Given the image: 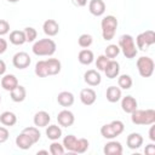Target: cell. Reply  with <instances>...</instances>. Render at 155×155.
<instances>
[{"label": "cell", "mask_w": 155, "mask_h": 155, "mask_svg": "<svg viewBox=\"0 0 155 155\" xmlns=\"http://www.w3.org/2000/svg\"><path fill=\"white\" fill-rule=\"evenodd\" d=\"M131 120L136 125H153L155 122V110L154 109H145V110L136 109L131 113Z\"/></svg>", "instance_id": "cell-1"}, {"label": "cell", "mask_w": 155, "mask_h": 155, "mask_svg": "<svg viewBox=\"0 0 155 155\" xmlns=\"http://www.w3.org/2000/svg\"><path fill=\"white\" fill-rule=\"evenodd\" d=\"M56 51V42L52 39H40L33 45V52L36 56H51Z\"/></svg>", "instance_id": "cell-2"}, {"label": "cell", "mask_w": 155, "mask_h": 155, "mask_svg": "<svg viewBox=\"0 0 155 155\" xmlns=\"http://www.w3.org/2000/svg\"><path fill=\"white\" fill-rule=\"evenodd\" d=\"M102 35L104 40H111L115 35L116 28H117V19L116 17H114L113 15L105 16L102 19Z\"/></svg>", "instance_id": "cell-3"}, {"label": "cell", "mask_w": 155, "mask_h": 155, "mask_svg": "<svg viewBox=\"0 0 155 155\" xmlns=\"http://www.w3.org/2000/svg\"><path fill=\"white\" fill-rule=\"evenodd\" d=\"M119 46L122 50L126 58H134L137 54V48L134 45V40L131 35L124 34L119 39Z\"/></svg>", "instance_id": "cell-4"}, {"label": "cell", "mask_w": 155, "mask_h": 155, "mask_svg": "<svg viewBox=\"0 0 155 155\" xmlns=\"http://www.w3.org/2000/svg\"><path fill=\"white\" fill-rule=\"evenodd\" d=\"M154 61L150 57H139L137 59V69L142 78H150L154 73Z\"/></svg>", "instance_id": "cell-5"}, {"label": "cell", "mask_w": 155, "mask_h": 155, "mask_svg": "<svg viewBox=\"0 0 155 155\" xmlns=\"http://www.w3.org/2000/svg\"><path fill=\"white\" fill-rule=\"evenodd\" d=\"M136 42H137L138 48H140L143 51L148 50V47L155 42V31L149 29V30H145V31L138 34L136 38Z\"/></svg>", "instance_id": "cell-6"}, {"label": "cell", "mask_w": 155, "mask_h": 155, "mask_svg": "<svg viewBox=\"0 0 155 155\" xmlns=\"http://www.w3.org/2000/svg\"><path fill=\"white\" fill-rule=\"evenodd\" d=\"M12 63L18 69H25L30 64V56L27 52H17L12 58Z\"/></svg>", "instance_id": "cell-7"}, {"label": "cell", "mask_w": 155, "mask_h": 155, "mask_svg": "<svg viewBox=\"0 0 155 155\" xmlns=\"http://www.w3.org/2000/svg\"><path fill=\"white\" fill-rule=\"evenodd\" d=\"M74 120H75L74 114H73L70 110H67V109L59 111L58 115H57V121H58V124H59L61 126H63V127H69V126H71V125L74 124Z\"/></svg>", "instance_id": "cell-8"}, {"label": "cell", "mask_w": 155, "mask_h": 155, "mask_svg": "<svg viewBox=\"0 0 155 155\" xmlns=\"http://www.w3.org/2000/svg\"><path fill=\"white\" fill-rule=\"evenodd\" d=\"M96 98H97V94L92 88L86 87L80 91V99L85 105H92L96 102Z\"/></svg>", "instance_id": "cell-9"}, {"label": "cell", "mask_w": 155, "mask_h": 155, "mask_svg": "<svg viewBox=\"0 0 155 155\" xmlns=\"http://www.w3.org/2000/svg\"><path fill=\"white\" fill-rule=\"evenodd\" d=\"M84 80L87 85L90 86H97L101 84V75L97 70L94 69H88L87 71H85L84 74Z\"/></svg>", "instance_id": "cell-10"}, {"label": "cell", "mask_w": 155, "mask_h": 155, "mask_svg": "<svg viewBox=\"0 0 155 155\" xmlns=\"http://www.w3.org/2000/svg\"><path fill=\"white\" fill-rule=\"evenodd\" d=\"M42 29H44V33L46 35L54 36L59 31V24L54 19H46L44 22V24H42Z\"/></svg>", "instance_id": "cell-11"}, {"label": "cell", "mask_w": 155, "mask_h": 155, "mask_svg": "<svg viewBox=\"0 0 155 155\" xmlns=\"http://www.w3.org/2000/svg\"><path fill=\"white\" fill-rule=\"evenodd\" d=\"M119 71H120V65L114 59H109V62L107 63L105 68H104V73L107 75V78L109 79H114L119 75Z\"/></svg>", "instance_id": "cell-12"}, {"label": "cell", "mask_w": 155, "mask_h": 155, "mask_svg": "<svg viewBox=\"0 0 155 155\" xmlns=\"http://www.w3.org/2000/svg\"><path fill=\"white\" fill-rule=\"evenodd\" d=\"M103 151L105 155H121L122 154V145L116 140H111L104 145Z\"/></svg>", "instance_id": "cell-13"}, {"label": "cell", "mask_w": 155, "mask_h": 155, "mask_svg": "<svg viewBox=\"0 0 155 155\" xmlns=\"http://www.w3.org/2000/svg\"><path fill=\"white\" fill-rule=\"evenodd\" d=\"M88 10L93 16H102L105 11V4L103 0H91L88 4Z\"/></svg>", "instance_id": "cell-14"}, {"label": "cell", "mask_w": 155, "mask_h": 155, "mask_svg": "<svg viewBox=\"0 0 155 155\" xmlns=\"http://www.w3.org/2000/svg\"><path fill=\"white\" fill-rule=\"evenodd\" d=\"M50 114L45 110H40L34 115V125L38 127H46L50 122Z\"/></svg>", "instance_id": "cell-15"}, {"label": "cell", "mask_w": 155, "mask_h": 155, "mask_svg": "<svg viewBox=\"0 0 155 155\" xmlns=\"http://www.w3.org/2000/svg\"><path fill=\"white\" fill-rule=\"evenodd\" d=\"M121 108H122V110L125 113L131 114L133 110L137 109V101H136V98L132 97V96L124 97L122 101H121Z\"/></svg>", "instance_id": "cell-16"}, {"label": "cell", "mask_w": 155, "mask_h": 155, "mask_svg": "<svg viewBox=\"0 0 155 155\" xmlns=\"http://www.w3.org/2000/svg\"><path fill=\"white\" fill-rule=\"evenodd\" d=\"M33 144H34V142L31 140V138H30L27 133H24V132H22L21 134H18V136L16 137V145H17L19 149H23V150L29 149Z\"/></svg>", "instance_id": "cell-17"}, {"label": "cell", "mask_w": 155, "mask_h": 155, "mask_svg": "<svg viewBox=\"0 0 155 155\" xmlns=\"http://www.w3.org/2000/svg\"><path fill=\"white\" fill-rule=\"evenodd\" d=\"M1 86L6 91H12L16 86H18V80H17V78L15 75L7 74L1 79Z\"/></svg>", "instance_id": "cell-18"}, {"label": "cell", "mask_w": 155, "mask_h": 155, "mask_svg": "<svg viewBox=\"0 0 155 155\" xmlns=\"http://www.w3.org/2000/svg\"><path fill=\"white\" fill-rule=\"evenodd\" d=\"M57 102L58 104H61L62 107H70L74 103V96L71 92L68 91H62L58 93L57 96Z\"/></svg>", "instance_id": "cell-19"}, {"label": "cell", "mask_w": 155, "mask_h": 155, "mask_svg": "<svg viewBox=\"0 0 155 155\" xmlns=\"http://www.w3.org/2000/svg\"><path fill=\"white\" fill-rule=\"evenodd\" d=\"M126 143H127V147L131 148V149H138L142 144H143V137L139 134V133H131L127 136V139H126Z\"/></svg>", "instance_id": "cell-20"}, {"label": "cell", "mask_w": 155, "mask_h": 155, "mask_svg": "<svg viewBox=\"0 0 155 155\" xmlns=\"http://www.w3.org/2000/svg\"><path fill=\"white\" fill-rule=\"evenodd\" d=\"M10 96H11V99H12L13 102L19 103V102H23V101H24V98H25V96H27V91H25V88H24L23 86L18 85V86H16L12 91H10Z\"/></svg>", "instance_id": "cell-21"}, {"label": "cell", "mask_w": 155, "mask_h": 155, "mask_svg": "<svg viewBox=\"0 0 155 155\" xmlns=\"http://www.w3.org/2000/svg\"><path fill=\"white\" fill-rule=\"evenodd\" d=\"M46 67H47L48 75H57L61 71L62 64L57 58H48L46 61Z\"/></svg>", "instance_id": "cell-22"}, {"label": "cell", "mask_w": 155, "mask_h": 155, "mask_svg": "<svg viewBox=\"0 0 155 155\" xmlns=\"http://www.w3.org/2000/svg\"><path fill=\"white\" fill-rule=\"evenodd\" d=\"M10 42L13 45H23L25 42V35L23 30H12L10 33Z\"/></svg>", "instance_id": "cell-23"}, {"label": "cell", "mask_w": 155, "mask_h": 155, "mask_svg": "<svg viewBox=\"0 0 155 155\" xmlns=\"http://www.w3.org/2000/svg\"><path fill=\"white\" fill-rule=\"evenodd\" d=\"M93 58H94V57H93V52H92L91 50H88V48L81 50V51L79 52V56H78L79 62H80L81 64H85V65L91 64L92 61H93Z\"/></svg>", "instance_id": "cell-24"}, {"label": "cell", "mask_w": 155, "mask_h": 155, "mask_svg": "<svg viewBox=\"0 0 155 155\" xmlns=\"http://www.w3.org/2000/svg\"><path fill=\"white\" fill-rule=\"evenodd\" d=\"M105 96H107V99H108L110 103H115V102H117V101L120 99V97H121V90H120V87L110 86V87L107 88Z\"/></svg>", "instance_id": "cell-25"}, {"label": "cell", "mask_w": 155, "mask_h": 155, "mask_svg": "<svg viewBox=\"0 0 155 155\" xmlns=\"http://www.w3.org/2000/svg\"><path fill=\"white\" fill-rule=\"evenodd\" d=\"M0 122L5 126H13L17 122V116L12 111H4L0 115Z\"/></svg>", "instance_id": "cell-26"}, {"label": "cell", "mask_w": 155, "mask_h": 155, "mask_svg": "<svg viewBox=\"0 0 155 155\" xmlns=\"http://www.w3.org/2000/svg\"><path fill=\"white\" fill-rule=\"evenodd\" d=\"M46 136H47V138H50L52 140H56L62 136V130L57 125H51L46 128Z\"/></svg>", "instance_id": "cell-27"}, {"label": "cell", "mask_w": 155, "mask_h": 155, "mask_svg": "<svg viewBox=\"0 0 155 155\" xmlns=\"http://www.w3.org/2000/svg\"><path fill=\"white\" fill-rule=\"evenodd\" d=\"M35 74L39 78H45L48 75L47 73V67H46V61H39L35 64Z\"/></svg>", "instance_id": "cell-28"}, {"label": "cell", "mask_w": 155, "mask_h": 155, "mask_svg": "<svg viewBox=\"0 0 155 155\" xmlns=\"http://www.w3.org/2000/svg\"><path fill=\"white\" fill-rule=\"evenodd\" d=\"M117 84H119V87H121V88H124V90H128V88H131V86H132V79H131L130 75L122 74V75L119 76Z\"/></svg>", "instance_id": "cell-29"}, {"label": "cell", "mask_w": 155, "mask_h": 155, "mask_svg": "<svg viewBox=\"0 0 155 155\" xmlns=\"http://www.w3.org/2000/svg\"><path fill=\"white\" fill-rule=\"evenodd\" d=\"M88 149V140L86 138H79L76 139L75 143V148H74V153H79L82 154Z\"/></svg>", "instance_id": "cell-30"}, {"label": "cell", "mask_w": 155, "mask_h": 155, "mask_svg": "<svg viewBox=\"0 0 155 155\" xmlns=\"http://www.w3.org/2000/svg\"><path fill=\"white\" fill-rule=\"evenodd\" d=\"M76 137L74 134H68L64 137L63 139V147L69 150V151H74V148H75V143H76Z\"/></svg>", "instance_id": "cell-31"}, {"label": "cell", "mask_w": 155, "mask_h": 155, "mask_svg": "<svg viewBox=\"0 0 155 155\" xmlns=\"http://www.w3.org/2000/svg\"><path fill=\"white\" fill-rule=\"evenodd\" d=\"M92 40H93V39H92V36H91L90 34H81V35L79 36V39H78V44H79L80 47L87 48L88 46H91Z\"/></svg>", "instance_id": "cell-32"}, {"label": "cell", "mask_w": 155, "mask_h": 155, "mask_svg": "<svg viewBox=\"0 0 155 155\" xmlns=\"http://www.w3.org/2000/svg\"><path fill=\"white\" fill-rule=\"evenodd\" d=\"M23 132L24 133H27L30 138H31V140L34 142V143H36L39 139H40V132H39V130L36 128V127H25L24 130H23Z\"/></svg>", "instance_id": "cell-33"}, {"label": "cell", "mask_w": 155, "mask_h": 155, "mask_svg": "<svg viewBox=\"0 0 155 155\" xmlns=\"http://www.w3.org/2000/svg\"><path fill=\"white\" fill-rule=\"evenodd\" d=\"M120 53V47L117 45H114V44H110L107 46L105 48V56L110 59V58H115L117 54Z\"/></svg>", "instance_id": "cell-34"}, {"label": "cell", "mask_w": 155, "mask_h": 155, "mask_svg": "<svg viewBox=\"0 0 155 155\" xmlns=\"http://www.w3.org/2000/svg\"><path fill=\"white\" fill-rule=\"evenodd\" d=\"M101 134H102L104 138H109V139L116 137V134H115V132L113 131L110 124H105V125H103V126L101 127Z\"/></svg>", "instance_id": "cell-35"}, {"label": "cell", "mask_w": 155, "mask_h": 155, "mask_svg": "<svg viewBox=\"0 0 155 155\" xmlns=\"http://www.w3.org/2000/svg\"><path fill=\"white\" fill-rule=\"evenodd\" d=\"M23 31H24V35H25V41H28V42L34 41L38 36V33L33 27H27V28H24Z\"/></svg>", "instance_id": "cell-36"}, {"label": "cell", "mask_w": 155, "mask_h": 155, "mask_svg": "<svg viewBox=\"0 0 155 155\" xmlns=\"http://www.w3.org/2000/svg\"><path fill=\"white\" fill-rule=\"evenodd\" d=\"M50 153L52 155H62L64 153V147L57 142H53L51 145H50Z\"/></svg>", "instance_id": "cell-37"}, {"label": "cell", "mask_w": 155, "mask_h": 155, "mask_svg": "<svg viewBox=\"0 0 155 155\" xmlns=\"http://www.w3.org/2000/svg\"><path fill=\"white\" fill-rule=\"evenodd\" d=\"M110 126H111V128H113V131L115 132L116 136H119V134H121V133L124 132V124H122V121H120V120H114V121H111V122H110Z\"/></svg>", "instance_id": "cell-38"}, {"label": "cell", "mask_w": 155, "mask_h": 155, "mask_svg": "<svg viewBox=\"0 0 155 155\" xmlns=\"http://www.w3.org/2000/svg\"><path fill=\"white\" fill-rule=\"evenodd\" d=\"M108 62H109V58L105 54H102L96 61V68L99 69V70H104V68H105V65H107Z\"/></svg>", "instance_id": "cell-39"}, {"label": "cell", "mask_w": 155, "mask_h": 155, "mask_svg": "<svg viewBox=\"0 0 155 155\" xmlns=\"http://www.w3.org/2000/svg\"><path fill=\"white\" fill-rule=\"evenodd\" d=\"M10 30V24L5 19H0V35H5Z\"/></svg>", "instance_id": "cell-40"}, {"label": "cell", "mask_w": 155, "mask_h": 155, "mask_svg": "<svg viewBox=\"0 0 155 155\" xmlns=\"http://www.w3.org/2000/svg\"><path fill=\"white\" fill-rule=\"evenodd\" d=\"M7 138H8V131H7V128L0 126V143L6 142Z\"/></svg>", "instance_id": "cell-41"}, {"label": "cell", "mask_w": 155, "mask_h": 155, "mask_svg": "<svg viewBox=\"0 0 155 155\" xmlns=\"http://www.w3.org/2000/svg\"><path fill=\"white\" fill-rule=\"evenodd\" d=\"M145 155H155V145L154 144H148L144 149Z\"/></svg>", "instance_id": "cell-42"}, {"label": "cell", "mask_w": 155, "mask_h": 155, "mask_svg": "<svg viewBox=\"0 0 155 155\" xmlns=\"http://www.w3.org/2000/svg\"><path fill=\"white\" fill-rule=\"evenodd\" d=\"M6 48H7V41L2 38H0V54L4 53L6 51Z\"/></svg>", "instance_id": "cell-43"}, {"label": "cell", "mask_w": 155, "mask_h": 155, "mask_svg": "<svg viewBox=\"0 0 155 155\" xmlns=\"http://www.w3.org/2000/svg\"><path fill=\"white\" fill-rule=\"evenodd\" d=\"M71 2L76 7H82V6H85L87 4V0H71Z\"/></svg>", "instance_id": "cell-44"}, {"label": "cell", "mask_w": 155, "mask_h": 155, "mask_svg": "<svg viewBox=\"0 0 155 155\" xmlns=\"http://www.w3.org/2000/svg\"><path fill=\"white\" fill-rule=\"evenodd\" d=\"M149 138L150 140H155V126H151L150 130H149Z\"/></svg>", "instance_id": "cell-45"}, {"label": "cell", "mask_w": 155, "mask_h": 155, "mask_svg": "<svg viewBox=\"0 0 155 155\" xmlns=\"http://www.w3.org/2000/svg\"><path fill=\"white\" fill-rule=\"evenodd\" d=\"M5 70H6V64L2 59H0V75H2L5 73Z\"/></svg>", "instance_id": "cell-46"}, {"label": "cell", "mask_w": 155, "mask_h": 155, "mask_svg": "<svg viewBox=\"0 0 155 155\" xmlns=\"http://www.w3.org/2000/svg\"><path fill=\"white\" fill-rule=\"evenodd\" d=\"M38 155H48V151H46V150H39L38 151Z\"/></svg>", "instance_id": "cell-47"}, {"label": "cell", "mask_w": 155, "mask_h": 155, "mask_svg": "<svg viewBox=\"0 0 155 155\" xmlns=\"http://www.w3.org/2000/svg\"><path fill=\"white\" fill-rule=\"evenodd\" d=\"M8 2H17V1H19V0H7Z\"/></svg>", "instance_id": "cell-48"}, {"label": "cell", "mask_w": 155, "mask_h": 155, "mask_svg": "<svg viewBox=\"0 0 155 155\" xmlns=\"http://www.w3.org/2000/svg\"><path fill=\"white\" fill-rule=\"evenodd\" d=\"M0 102H1V96H0Z\"/></svg>", "instance_id": "cell-49"}]
</instances>
